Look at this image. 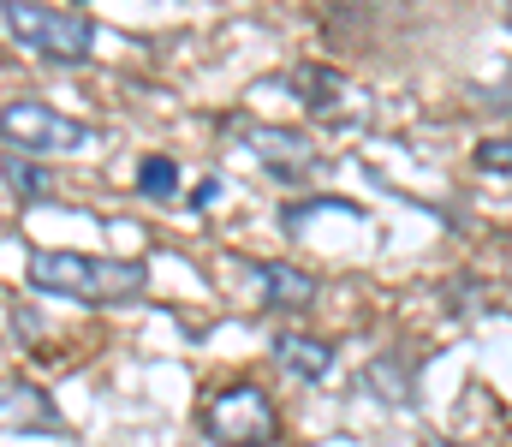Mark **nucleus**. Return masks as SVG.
<instances>
[{"instance_id": "nucleus-12", "label": "nucleus", "mask_w": 512, "mask_h": 447, "mask_svg": "<svg viewBox=\"0 0 512 447\" xmlns=\"http://www.w3.org/2000/svg\"><path fill=\"white\" fill-rule=\"evenodd\" d=\"M292 90H298L304 102H328V96L340 90V78H334V72H298V78H292Z\"/></svg>"}, {"instance_id": "nucleus-7", "label": "nucleus", "mask_w": 512, "mask_h": 447, "mask_svg": "<svg viewBox=\"0 0 512 447\" xmlns=\"http://www.w3.org/2000/svg\"><path fill=\"white\" fill-rule=\"evenodd\" d=\"M274 364L292 382H322L334 370V346L316 340V334H274Z\"/></svg>"}, {"instance_id": "nucleus-1", "label": "nucleus", "mask_w": 512, "mask_h": 447, "mask_svg": "<svg viewBox=\"0 0 512 447\" xmlns=\"http://www.w3.org/2000/svg\"><path fill=\"white\" fill-rule=\"evenodd\" d=\"M24 281L36 293L72 298V304H131L149 287V269L137 257H84V251H30Z\"/></svg>"}, {"instance_id": "nucleus-3", "label": "nucleus", "mask_w": 512, "mask_h": 447, "mask_svg": "<svg viewBox=\"0 0 512 447\" xmlns=\"http://www.w3.org/2000/svg\"><path fill=\"white\" fill-rule=\"evenodd\" d=\"M197 424H203V436H209L215 447H274V436H280L274 400H268L262 388H251V382L215 388V394L203 400Z\"/></svg>"}, {"instance_id": "nucleus-8", "label": "nucleus", "mask_w": 512, "mask_h": 447, "mask_svg": "<svg viewBox=\"0 0 512 447\" xmlns=\"http://www.w3.org/2000/svg\"><path fill=\"white\" fill-rule=\"evenodd\" d=\"M256 287H262V304L268 310H304L316 298V281L292 263H256Z\"/></svg>"}, {"instance_id": "nucleus-5", "label": "nucleus", "mask_w": 512, "mask_h": 447, "mask_svg": "<svg viewBox=\"0 0 512 447\" xmlns=\"http://www.w3.org/2000/svg\"><path fill=\"white\" fill-rule=\"evenodd\" d=\"M239 138H245V149H251L274 179H310V173L322 167L316 144H310L304 132H292V126H245Z\"/></svg>"}, {"instance_id": "nucleus-4", "label": "nucleus", "mask_w": 512, "mask_h": 447, "mask_svg": "<svg viewBox=\"0 0 512 447\" xmlns=\"http://www.w3.org/2000/svg\"><path fill=\"white\" fill-rule=\"evenodd\" d=\"M0 138H6V149H24V155H72L90 144V132L48 102H6Z\"/></svg>"}, {"instance_id": "nucleus-6", "label": "nucleus", "mask_w": 512, "mask_h": 447, "mask_svg": "<svg viewBox=\"0 0 512 447\" xmlns=\"http://www.w3.org/2000/svg\"><path fill=\"white\" fill-rule=\"evenodd\" d=\"M0 424L12 436H54V430H66L60 406L36 382H24V376H6V388H0Z\"/></svg>"}, {"instance_id": "nucleus-10", "label": "nucleus", "mask_w": 512, "mask_h": 447, "mask_svg": "<svg viewBox=\"0 0 512 447\" xmlns=\"http://www.w3.org/2000/svg\"><path fill=\"white\" fill-rule=\"evenodd\" d=\"M137 191L143 197H173L179 191V161L173 155H143L137 161Z\"/></svg>"}, {"instance_id": "nucleus-11", "label": "nucleus", "mask_w": 512, "mask_h": 447, "mask_svg": "<svg viewBox=\"0 0 512 447\" xmlns=\"http://www.w3.org/2000/svg\"><path fill=\"white\" fill-rule=\"evenodd\" d=\"M471 161H477V173H512V132L507 138H483Z\"/></svg>"}, {"instance_id": "nucleus-13", "label": "nucleus", "mask_w": 512, "mask_h": 447, "mask_svg": "<svg viewBox=\"0 0 512 447\" xmlns=\"http://www.w3.org/2000/svg\"><path fill=\"white\" fill-rule=\"evenodd\" d=\"M215 197H221V179H203V185H197V191H191V203H197V209H209V203H215Z\"/></svg>"}, {"instance_id": "nucleus-2", "label": "nucleus", "mask_w": 512, "mask_h": 447, "mask_svg": "<svg viewBox=\"0 0 512 447\" xmlns=\"http://www.w3.org/2000/svg\"><path fill=\"white\" fill-rule=\"evenodd\" d=\"M6 36L24 48V54H42V60H84L96 48V24L78 18V12H60L48 0H6Z\"/></svg>"}, {"instance_id": "nucleus-9", "label": "nucleus", "mask_w": 512, "mask_h": 447, "mask_svg": "<svg viewBox=\"0 0 512 447\" xmlns=\"http://www.w3.org/2000/svg\"><path fill=\"white\" fill-rule=\"evenodd\" d=\"M0 173H6V197H12V203H24V209H30V203H36V197L48 191V179H42V167H36V161H30L24 149H6V161H0Z\"/></svg>"}]
</instances>
